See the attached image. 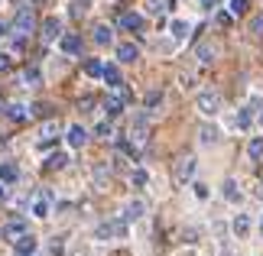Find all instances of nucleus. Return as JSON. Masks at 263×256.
I'll use <instances>...</instances> for the list:
<instances>
[{"instance_id": "obj_18", "label": "nucleus", "mask_w": 263, "mask_h": 256, "mask_svg": "<svg viewBox=\"0 0 263 256\" xmlns=\"http://www.w3.org/2000/svg\"><path fill=\"white\" fill-rule=\"evenodd\" d=\"M101 78H104L107 88H114V91L124 85V78H120V68H117V65H104V75H101Z\"/></svg>"}, {"instance_id": "obj_24", "label": "nucleus", "mask_w": 263, "mask_h": 256, "mask_svg": "<svg viewBox=\"0 0 263 256\" xmlns=\"http://www.w3.org/2000/svg\"><path fill=\"white\" fill-rule=\"evenodd\" d=\"M68 162H72V159H68V152H52V156L46 159V169H65Z\"/></svg>"}, {"instance_id": "obj_17", "label": "nucleus", "mask_w": 263, "mask_h": 256, "mask_svg": "<svg viewBox=\"0 0 263 256\" xmlns=\"http://www.w3.org/2000/svg\"><path fill=\"white\" fill-rule=\"evenodd\" d=\"M195 55H198V62H201V65H211V62L218 58V46H211V43H201Z\"/></svg>"}, {"instance_id": "obj_23", "label": "nucleus", "mask_w": 263, "mask_h": 256, "mask_svg": "<svg viewBox=\"0 0 263 256\" xmlns=\"http://www.w3.org/2000/svg\"><path fill=\"white\" fill-rule=\"evenodd\" d=\"M20 179V169L13 162H0V182H16Z\"/></svg>"}, {"instance_id": "obj_10", "label": "nucleus", "mask_w": 263, "mask_h": 256, "mask_svg": "<svg viewBox=\"0 0 263 256\" xmlns=\"http://www.w3.org/2000/svg\"><path fill=\"white\" fill-rule=\"evenodd\" d=\"M65 140H68V146H72V149H82L85 143H88V130L82 124H72V127H68V133H65Z\"/></svg>"}, {"instance_id": "obj_4", "label": "nucleus", "mask_w": 263, "mask_h": 256, "mask_svg": "<svg viewBox=\"0 0 263 256\" xmlns=\"http://www.w3.org/2000/svg\"><path fill=\"white\" fill-rule=\"evenodd\" d=\"M36 29V16H33V10H20L16 13V19H13V33L20 36V39H26L29 33Z\"/></svg>"}, {"instance_id": "obj_33", "label": "nucleus", "mask_w": 263, "mask_h": 256, "mask_svg": "<svg viewBox=\"0 0 263 256\" xmlns=\"http://www.w3.org/2000/svg\"><path fill=\"white\" fill-rule=\"evenodd\" d=\"M49 253H52V256H62V253H65V240H62V237H55L52 243H49Z\"/></svg>"}, {"instance_id": "obj_41", "label": "nucleus", "mask_w": 263, "mask_h": 256, "mask_svg": "<svg viewBox=\"0 0 263 256\" xmlns=\"http://www.w3.org/2000/svg\"><path fill=\"white\" fill-rule=\"evenodd\" d=\"M218 26H231V13H218Z\"/></svg>"}, {"instance_id": "obj_22", "label": "nucleus", "mask_w": 263, "mask_h": 256, "mask_svg": "<svg viewBox=\"0 0 263 256\" xmlns=\"http://www.w3.org/2000/svg\"><path fill=\"white\" fill-rule=\"evenodd\" d=\"M198 140L205 143V146H215V143L221 140V133H218V127H201L198 130Z\"/></svg>"}, {"instance_id": "obj_29", "label": "nucleus", "mask_w": 263, "mask_h": 256, "mask_svg": "<svg viewBox=\"0 0 263 256\" xmlns=\"http://www.w3.org/2000/svg\"><path fill=\"white\" fill-rule=\"evenodd\" d=\"M130 182H134L137 188H143L146 182H149V172L146 169H134V172H130Z\"/></svg>"}, {"instance_id": "obj_19", "label": "nucleus", "mask_w": 263, "mask_h": 256, "mask_svg": "<svg viewBox=\"0 0 263 256\" xmlns=\"http://www.w3.org/2000/svg\"><path fill=\"white\" fill-rule=\"evenodd\" d=\"M49 211H52V204H49V194H39V198L33 201V218H49Z\"/></svg>"}, {"instance_id": "obj_25", "label": "nucleus", "mask_w": 263, "mask_h": 256, "mask_svg": "<svg viewBox=\"0 0 263 256\" xmlns=\"http://www.w3.org/2000/svg\"><path fill=\"white\" fill-rule=\"evenodd\" d=\"M110 39H114V36H110V26L98 23V26H95V43H98V46H110Z\"/></svg>"}, {"instance_id": "obj_7", "label": "nucleus", "mask_w": 263, "mask_h": 256, "mask_svg": "<svg viewBox=\"0 0 263 256\" xmlns=\"http://www.w3.org/2000/svg\"><path fill=\"white\" fill-rule=\"evenodd\" d=\"M117 26H120V29H127V33H140V29H143V16L134 13V10H127V13H120V16H117Z\"/></svg>"}, {"instance_id": "obj_13", "label": "nucleus", "mask_w": 263, "mask_h": 256, "mask_svg": "<svg viewBox=\"0 0 263 256\" xmlns=\"http://www.w3.org/2000/svg\"><path fill=\"white\" fill-rule=\"evenodd\" d=\"M221 194H224L228 204H240V198H244V191H240V185L234 179H224V185H221Z\"/></svg>"}, {"instance_id": "obj_28", "label": "nucleus", "mask_w": 263, "mask_h": 256, "mask_svg": "<svg viewBox=\"0 0 263 256\" xmlns=\"http://www.w3.org/2000/svg\"><path fill=\"white\" fill-rule=\"evenodd\" d=\"M228 13L231 16H244L247 13V0H228Z\"/></svg>"}, {"instance_id": "obj_26", "label": "nucleus", "mask_w": 263, "mask_h": 256, "mask_svg": "<svg viewBox=\"0 0 263 256\" xmlns=\"http://www.w3.org/2000/svg\"><path fill=\"white\" fill-rule=\"evenodd\" d=\"M85 75L88 78H101V75H104V65H101L98 58H88V62H85Z\"/></svg>"}, {"instance_id": "obj_43", "label": "nucleus", "mask_w": 263, "mask_h": 256, "mask_svg": "<svg viewBox=\"0 0 263 256\" xmlns=\"http://www.w3.org/2000/svg\"><path fill=\"white\" fill-rule=\"evenodd\" d=\"M198 4L205 7V10H215V7H218V0H198Z\"/></svg>"}, {"instance_id": "obj_34", "label": "nucleus", "mask_w": 263, "mask_h": 256, "mask_svg": "<svg viewBox=\"0 0 263 256\" xmlns=\"http://www.w3.org/2000/svg\"><path fill=\"white\" fill-rule=\"evenodd\" d=\"M166 4H169V0H146V10H149V13H163Z\"/></svg>"}, {"instance_id": "obj_47", "label": "nucleus", "mask_w": 263, "mask_h": 256, "mask_svg": "<svg viewBox=\"0 0 263 256\" xmlns=\"http://www.w3.org/2000/svg\"><path fill=\"white\" fill-rule=\"evenodd\" d=\"M0 198H4V185H0Z\"/></svg>"}, {"instance_id": "obj_2", "label": "nucleus", "mask_w": 263, "mask_h": 256, "mask_svg": "<svg viewBox=\"0 0 263 256\" xmlns=\"http://www.w3.org/2000/svg\"><path fill=\"white\" fill-rule=\"evenodd\" d=\"M198 110L205 117H218V110H221V94L218 91H201L198 94Z\"/></svg>"}, {"instance_id": "obj_40", "label": "nucleus", "mask_w": 263, "mask_h": 256, "mask_svg": "<svg viewBox=\"0 0 263 256\" xmlns=\"http://www.w3.org/2000/svg\"><path fill=\"white\" fill-rule=\"evenodd\" d=\"M7 68H10V55L0 52V71H7Z\"/></svg>"}, {"instance_id": "obj_39", "label": "nucleus", "mask_w": 263, "mask_h": 256, "mask_svg": "<svg viewBox=\"0 0 263 256\" xmlns=\"http://www.w3.org/2000/svg\"><path fill=\"white\" fill-rule=\"evenodd\" d=\"M78 107H82V110H91V107H95V97H82V101H78Z\"/></svg>"}, {"instance_id": "obj_45", "label": "nucleus", "mask_w": 263, "mask_h": 256, "mask_svg": "<svg viewBox=\"0 0 263 256\" xmlns=\"http://www.w3.org/2000/svg\"><path fill=\"white\" fill-rule=\"evenodd\" d=\"M0 39H4V23H0Z\"/></svg>"}, {"instance_id": "obj_6", "label": "nucleus", "mask_w": 263, "mask_h": 256, "mask_svg": "<svg viewBox=\"0 0 263 256\" xmlns=\"http://www.w3.org/2000/svg\"><path fill=\"white\" fill-rule=\"evenodd\" d=\"M124 107H127V94H120V91H114V94L104 97V114L107 117H120Z\"/></svg>"}, {"instance_id": "obj_31", "label": "nucleus", "mask_w": 263, "mask_h": 256, "mask_svg": "<svg viewBox=\"0 0 263 256\" xmlns=\"http://www.w3.org/2000/svg\"><path fill=\"white\" fill-rule=\"evenodd\" d=\"M159 104H163V91H149V94H146V110H153Z\"/></svg>"}, {"instance_id": "obj_27", "label": "nucleus", "mask_w": 263, "mask_h": 256, "mask_svg": "<svg viewBox=\"0 0 263 256\" xmlns=\"http://www.w3.org/2000/svg\"><path fill=\"white\" fill-rule=\"evenodd\" d=\"M247 156H250V159H263V136H254V140H250Z\"/></svg>"}, {"instance_id": "obj_9", "label": "nucleus", "mask_w": 263, "mask_h": 256, "mask_svg": "<svg viewBox=\"0 0 263 256\" xmlns=\"http://www.w3.org/2000/svg\"><path fill=\"white\" fill-rule=\"evenodd\" d=\"M55 39H62V19L49 16L43 23V43H55Z\"/></svg>"}, {"instance_id": "obj_32", "label": "nucleus", "mask_w": 263, "mask_h": 256, "mask_svg": "<svg viewBox=\"0 0 263 256\" xmlns=\"http://www.w3.org/2000/svg\"><path fill=\"white\" fill-rule=\"evenodd\" d=\"M39 78H43V75H39V68H26V71H23V81H26L29 88L39 85Z\"/></svg>"}, {"instance_id": "obj_3", "label": "nucleus", "mask_w": 263, "mask_h": 256, "mask_svg": "<svg viewBox=\"0 0 263 256\" xmlns=\"http://www.w3.org/2000/svg\"><path fill=\"white\" fill-rule=\"evenodd\" d=\"M195 169H198V159L195 156H182L176 162V182H179V185L192 182V179H195Z\"/></svg>"}, {"instance_id": "obj_44", "label": "nucleus", "mask_w": 263, "mask_h": 256, "mask_svg": "<svg viewBox=\"0 0 263 256\" xmlns=\"http://www.w3.org/2000/svg\"><path fill=\"white\" fill-rule=\"evenodd\" d=\"M13 256H36V253H13Z\"/></svg>"}, {"instance_id": "obj_21", "label": "nucleus", "mask_w": 263, "mask_h": 256, "mask_svg": "<svg viewBox=\"0 0 263 256\" xmlns=\"http://www.w3.org/2000/svg\"><path fill=\"white\" fill-rule=\"evenodd\" d=\"M189 23H185V19H173V23H169V33H173V39H176V43H182V39H185L189 36Z\"/></svg>"}, {"instance_id": "obj_36", "label": "nucleus", "mask_w": 263, "mask_h": 256, "mask_svg": "<svg viewBox=\"0 0 263 256\" xmlns=\"http://www.w3.org/2000/svg\"><path fill=\"white\" fill-rule=\"evenodd\" d=\"M192 191H195V198H198V201H205V198H208V185H201V182H195V185H192Z\"/></svg>"}, {"instance_id": "obj_11", "label": "nucleus", "mask_w": 263, "mask_h": 256, "mask_svg": "<svg viewBox=\"0 0 263 256\" xmlns=\"http://www.w3.org/2000/svg\"><path fill=\"white\" fill-rule=\"evenodd\" d=\"M59 49H62L65 55H82V36H75V33H65L62 39H59Z\"/></svg>"}, {"instance_id": "obj_46", "label": "nucleus", "mask_w": 263, "mask_h": 256, "mask_svg": "<svg viewBox=\"0 0 263 256\" xmlns=\"http://www.w3.org/2000/svg\"><path fill=\"white\" fill-rule=\"evenodd\" d=\"M260 233H263V218H260Z\"/></svg>"}, {"instance_id": "obj_48", "label": "nucleus", "mask_w": 263, "mask_h": 256, "mask_svg": "<svg viewBox=\"0 0 263 256\" xmlns=\"http://www.w3.org/2000/svg\"><path fill=\"white\" fill-rule=\"evenodd\" d=\"M260 127H263V117H260Z\"/></svg>"}, {"instance_id": "obj_42", "label": "nucleus", "mask_w": 263, "mask_h": 256, "mask_svg": "<svg viewBox=\"0 0 263 256\" xmlns=\"http://www.w3.org/2000/svg\"><path fill=\"white\" fill-rule=\"evenodd\" d=\"M195 85V75H182V88H192Z\"/></svg>"}, {"instance_id": "obj_15", "label": "nucleus", "mask_w": 263, "mask_h": 256, "mask_svg": "<svg viewBox=\"0 0 263 256\" xmlns=\"http://www.w3.org/2000/svg\"><path fill=\"white\" fill-rule=\"evenodd\" d=\"M140 58V49L134 43H120L117 46V62H137Z\"/></svg>"}, {"instance_id": "obj_12", "label": "nucleus", "mask_w": 263, "mask_h": 256, "mask_svg": "<svg viewBox=\"0 0 263 256\" xmlns=\"http://www.w3.org/2000/svg\"><path fill=\"white\" fill-rule=\"evenodd\" d=\"M146 214V201H140V198H134V201H127L124 204V221L130 224V221H140Z\"/></svg>"}, {"instance_id": "obj_5", "label": "nucleus", "mask_w": 263, "mask_h": 256, "mask_svg": "<svg viewBox=\"0 0 263 256\" xmlns=\"http://www.w3.org/2000/svg\"><path fill=\"white\" fill-rule=\"evenodd\" d=\"M23 233H29V224H26V221H7L4 227H0V237L10 240V243H16Z\"/></svg>"}, {"instance_id": "obj_38", "label": "nucleus", "mask_w": 263, "mask_h": 256, "mask_svg": "<svg viewBox=\"0 0 263 256\" xmlns=\"http://www.w3.org/2000/svg\"><path fill=\"white\" fill-rule=\"evenodd\" d=\"M95 133H98V136H110V124H107V120H104V124H98Z\"/></svg>"}, {"instance_id": "obj_37", "label": "nucleus", "mask_w": 263, "mask_h": 256, "mask_svg": "<svg viewBox=\"0 0 263 256\" xmlns=\"http://www.w3.org/2000/svg\"><path fill=\"white\" fill-rule=\"evenodd\" d=\"M250 33H263V13H257L250 19Z\"/></svg>"}, {"instance_id": "obj_1", "label": "nucleus", "mask_w": 263, "mask_h": 256, "mask_svg": "<svg viewBox=\"0 0 263 256\" xmlns=\"http://www.w3.org/2000/svg\"><path fill=\"white\" fill-rule=\"evenodd\" d=\"M127 221L124 218H110V221H101L98 227H95V240L101 243H107V240H124L127 237Z\"/></svg>"}, {"instance_id": "obj_16", "label": "nucleus", "mask_w": 263, "mask_h": 256, "mask_svg": "<svg viewBox=\"0 0 263 256\" xmlns=\"http://www.w3.org/2000/svg\"><path fill=\"white\" fill-rule=\"evenodd\" d=\"M36 250H39V243H36L33 233H23V237L13 243V253H36Z\"/></svg>"}, {"instance_id": "obj_8", "label": "nucleus", "mask_w": 263, "mask_h": 256, "mask_svg": "<svg viewBox=\"0 0 263 256\" xmlns=\"http://www.w3.org/2000/svg\"><path fill=\"white\" fill-rule=\"evenodd\" d=\"M231 230H234L237 240H247L250 230H254V224H250V214H234V221H231Z\"/></svg>"}, {"instance_id": "obj_14", "label": "nucleus", "mask_w": 263, "mask_h": 256, "mask_svg": "<svg viewBox=\"0 0 263 256\" xmlns=\"http://www.w3.org/2000/svg\"><path fill=\"white\" fill-rule=\"evenodd\" d=\"M146 133H149V117H146V114H140V117L134 120V127H130V136H134L137 143H143V140H146Z\"/></svg>"}, {"instance_id": "obj_35", "label": "nucleus", "mask_w": 263, "mask_h": 256, "mask_svg": "<svg viewBox=\"0 0 263 256\" xmlns=\"http://www.w3.org/2000/svg\"><path fill=\"white\" fill-rule=\"evenodd\" d=\"M88 4H91V0H72V13H75V16H82L85 10H88Z\"/></svg>"}, {"instance_id": "obj_20", "label": "nucleus", "mask_w": 263, "mask_h": 256, "mask_svg": "<svg viewBox=\"0 0 263 256\" xmlns=\"http://www.w3.org/2000/svg\"><path fill=\"white\" fill-rule=\"evenodd\" d=\"M234 124H237V130H250V124H254V107H250V104H247V107H240Z\"/></svg>"}, {"instance_id": "obj_30", "label": "nucleus", "mask_w": 263, "mask_h": 256, "mask_svg": "<svg viewBox=\"0 0 263 256\" xmlns=\"http://www.w3.org/2000/svg\"><path fill=\"white\" fill-rule=\"evenodd\" d=\"M7 117L10 120H26V107L23 104H7Z\"/></svg>"}]
</instances>
